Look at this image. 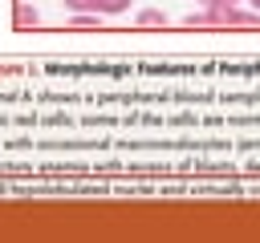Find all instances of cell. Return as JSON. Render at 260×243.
<instances>
[{
	"label": "cell",
	"mask_w": 260,
	"mask_h": 243,
	"mask_svg": "<svg viewBox=\"0 0 260 243\" xmlns=\"http://www.w3.org/2000/svg\"><path fill=\"white\" fill-rule=\"evenodd\" d=\"M248 4H252V8H256V12H260V0H248Z\"/></svg>",
	"instance_id": "cell-9"
},
{
	"label": "cell",
	"mask_w": 260,
	"mask_h": 243,
	"mask_svg": "<svg viewBox=\"0 0 260 243\" xmlns=\"http://www.w3.org/2000/svg\"><path fill=\"white\" fill-rule=\"evenodd\" d=\"M219 28H260V12L256 8H236V4H219Z\"/></svg>",
	"instance_id": "cell-1"
},
{
	"label": "cell",
	"mask_w": 260,
	"mask_h": 243,
	"mask_svg": "<svg viewBox=\"0 0 260 243\" xmlns=\"http://www.w3.org/2000/svg\"><path fill=\"white\" fill-rule=\"evenodd\" d=\"M126 8H134V0H98V12H110V16H118Z\"/></svg>",
	"instance_id": "cell-6"
},
{
	"label": "cell",
	"mask_w": 260,
	"mask_h": 243,
	"mask_svg": "<svg viewBox=\"0 0 260 243\" xmlns=\"http://www.w3.org/2000/svg\"><path fill=\"white\" fill-rule=\"evenodd\" d=\"M195 4H203V8H219V4H236V0H195Z\"/></svg>",
	"instance_id": "cell-8"
},
{
	"label": "cell",
	"mask_w": 260,
	"mask_h": 243,
	"mask_svg": "<svg viewBox=\"0 0 260 243\" xmlns=\"http://www.w3.org/2000/svg\"><path fill=\"white\" fill-rule=\"evenodd\" d=\"M12 20H16V28H37L41 12H37V8L28 4V0H20V4H16V16H12Z\"/></svg>",
	"instance_id": "cell-4"
},
{
	"label": "cell",
	"mask_w": 260,
	"mask_h": 243,
	"mask_svg": "<svg viewBox=\"0 0 260 243\" xmlns=\"http://www.w3.org/2000/svg\"><path fill=\"white\" fill-rule=\"evenodd\" d=\"M183 24L187 28H219V12L215 8H195V12L183 16Z\"/></svg>",
	"instance_id": "cell-2"
},
{
	"label": "cell",
	"mask_w": 260,
	"mask_h": 243,
	"mask_svg": "<svg viewBox=\"0 0 260 243\" xmlns=\"http://www.w3.org/2000/svg\"><path fill=\"white\" fill-rule=\"evenodd\" d=\"M16 4H20V0H16Z\"/></svg>",
	"instance_id": "cell-10"
},
{
	"label": "cell",
	"mask_w": 260,
	"mask_h": 243,
	"mask_svg": "<svg viewBox=\"0 0 260 243\" xmlns=\"http://www.w3.org/2000/svg\"><path fill=\"white\" fill-rule=\"evenodd\" d=\"M69 28H98V12H73Z\"/></svg>",
	"instance_id": "cell-5"
},
{
	"label": "cell",
	"mask_w": 260,
	"mask_h": 243,
	"mask_svg": "<svg viewBox=\"0 0 260 243\" xmlns=\"http://www.w3.org/2000/svg\"><path fill=\"white\" fill-rule=\"evenodd\" d=\"M69 12H98V0H65Z\"/></svg>",
	"instance_id": "cell-7"
},
{
	"label": "cell",
	"mask_w": 260,
	"mask_h": 243,
	"mask_svg": "<svg viewBox=\"0 0 260 243\" xmlns=\"http://www.w3.org/2000/svg\"><path fill=\"white\" fill-rule=\"evenodd\" d=\"M134 24H138V28H167V12H162V8H142V12L134 16Z\"/></svg>",
	"instance_id": "cell-3"
}]
</instances>
